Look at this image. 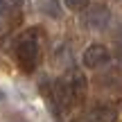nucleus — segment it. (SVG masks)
Returning a JSON list of instances; mask_svg holds the SVG:
<instances>
[{
    "label": "nucleus",
    "instance_id": "4",
    "mask_svg": "<svg viewBox=\"0 0 122 122\" xmlns=\"http://www.w3.org/2000/svg\"><path fill=\"white\" fill-rule=\"evenodd\" d=\"M109 61H111V50L104 43H91L81 52V63L88 70H100L104 66H109Z\"/></svg>",
    "mask_w": 122,
    "mask_h": 122
},
{
    "label": "nucleus",
    "instance_id": "9",
    "mask_svg": "<svg viewBox=\"0 0 122 122\" xmlns=\"http://www.w3.org/2000/svg\"><path fill=\"white\" fill-rule=\"evenodd\" d=\"M63 5H66V9L79 14V11H86L91 7V0H63Z\"/></svg>",
    "mask_w": 122,
    "mask_h": 122
},
{
    "label": "nucleus",
    "instance_id": "10",
    "mask_svg": "<svg viewBox=\"0 0 122 122\" xmlns=\"http://www.w3.org/2000/svg\"><path fill=\"white\" fill-rule=\"evenodd\" d=\"M9 14H11V11H9V9L5 7L2 2H0V32L7 27V18H9Z\"/></svg>",
    "mask_w": 122,
    "mask_h": 122
},
{
    "label": "nucleus",
    "instance_id": "11",
    "mask_svg": "<svg viewBox=\"0 0 122 122\" xmlns=\"http://www.w3.org/2000/svg\"><path fill=\"white\" fill-rule=\"evenodd\" d=\"M0 2H2L9 11H18V9H20V5H23V0H0Z\"/></svg>",
    "mask_w": 122,
    "mask_h": 122
},
{
    "label": "nucleus",
    "instance_id": "12",
    "mask_svg": "<svg viewBox=\"0 0 122 122\" xmlns=\"http://www.w3.org/2000/svg\"><path fill=\"white\" fill-rule=\"evenodd\" d=\"M0 100H2V93H0Z\"/></svg>",
    "mask_w": 122,
    "mask_h": 122
},
{
    "label": "nucleus",
    "instance_id": "7",
    "mask_svg": "<svg viewBox=\"0 0 122 122\" xmlns=\"http://www.w3.org/2000/svg\"><path fill=\"white\" fill-rule=\"evenodd\" d=\"M32 7H34L36 14L48 18H61V2L59 0H32Z\"/></svg>",
    "mask_w": 122,
    "mask_h": 122
},
{
    "label": "nucleus",
    "instance_id": "5",
    "mask_svg": "<svg viewBox=\"0 0 122 122\" xmlns=\"http://www.w3.org/2000/svg\"><path fill=\"white\" fill-rule=\"evenodd\" d=\"M63 79L68 81L70 91H72L75 102H84V97H86V93H88V79H86V75H84L79 68H72V66H70V68L63 72Z\"/></svg>",
    "mask_w": 122,
    "mask_h": 122
},
{
    "label": "nucleus",
    "instance_id": "2",
    "mask_svg": "<svg viewBox=\"0 0 122 122\" xmlns=\"http://www.w3.org/2000/svg\"><path fill=\"white\" fill-rule=\"evenodd\" d=\"M48 95H50V102L54 104V109L61 111V113L70 111L75 104H77V102H75L72 91H70V86H68V81L63 79V75L52 81V86L48 88Z\"/></svg>",
    "mask_w": 122,
    "mask_h": 122
},
{
    "label": "nucleus",
    "instance_id": "1",
    "mask_svg": "<svg viewBox=\"0 0 122 122\" xmlns=\"http://www.w3.org/2000/svg\"><path fill=\"white\" fill-rule=\"evenodd\" d=\"M39 27L25 30L16 41H14V57L23 72H34L41 61V41H39Z\"/></svg>",
    "mask_w": 122,
    "mask_h": 122
},
{
    "label": "nucleus",
    "instance_id": "3",
    "mask_svg": "<svg viewBox=\"0 0 122 122\" xmlns=\"http://www.w3.org/2000/svg\"><path fill=\"white\" fill-rule=\"evenodd\" d=\"M84 27L91 32H104L106 27L111 25V11L106 5L97 2V5H91V7L86 9V14H84L81 18Z\"/></svg>",
    "mask_w": 122,
    "mask_h": 122
},
{
    "label": "nucleus",
    "instance_id": "13",
    "mask_svg": "<svg viewBox=\"0 0 122 122\" xmlns=\"http://www.w3.org/2000/svg\"><path fill=\"white\" fill-rule=\"evenodd\" d=\"M72 122H77V120H72Z\"/></svg>",
    "mask_w": 122,
    "mask_h": 122
},
{
    "label": "nucleus",
    "instance_id": "6",
    "mask_svg": "<svg viewBox=\"0 0 122 122\" xmlns=\"http://www.w3.org/2000/svg\"><path fill=\"white\" fill-rule=\"evenodd\" d=\"M88 115H91L93 122H118L120 118V111L113 102H104V100H97L95 104L88 109Z\"/></svg>",
    "mask_w": 122,
    "mask_h": 122
},
{
    "label": "nucleus",
    "instance_id": "8",
    "mask_svg": "<svg viewBox=\"0 0 122 122\" xmlns=\"http://www.w3.org/2000/svg\"><path fill=\"white\" fill-rule=\"evenodd\" d=\"M97 84H100V88H102L104 93H115V91H118V93H122V79L118 77V75H113V72L102 75Z\"/></svg>",
    "mask_w": 122,
    "mask_h": 122
}]
</instances>
